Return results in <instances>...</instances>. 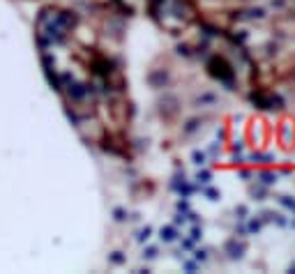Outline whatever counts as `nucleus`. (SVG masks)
<instances>
[{
    "instance_id": "1",
    "label": "nucleus",
    "mask_w": 295,
    "mask_h": 274,
    "mask_svg": "<svg viewBox=\"0 0 295 274\" xmlns=\"http://www.w3.org/2000/svg\"><path fill=\"white\" fill-rule=\"evenodd\" d=\"M263 182H265V184L274 182V175H270V173H265V175H263Z\"/></svg>"
}]
</instances>
